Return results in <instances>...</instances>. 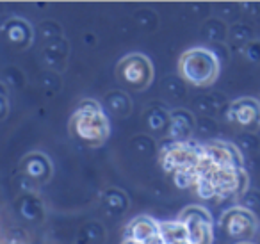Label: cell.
Returning a JSON list of instances; mask_svg holds the SVG:
<instances>
[{"label": "cell", "instance_id": "cell-12", "mask_svg": "<svg viewBox=\"0 0 260 244\" xmlns=\"http://www.w3.org/2000/svg\"><path fill=\"white\" fill-rule=\"evenodd\" d=\"M102 200H104V205L112 212H125L128 208V196H126L123 191L119 189H107L104 194H102Z\"/></svg>", "mask_w": 260, "mask_h": 244}, {"label": "cell", "instance_id": "cell-14", "mask_svg": "<svg viewBox=\"0 0 260 244\" xmlns=\"http://www.w3.org/2000/svg\"><path fill=\"white\" fill-rule=\"evenodd\" d=\"M194 191L200 198H203V200H212V198L216 196V191H214L212 184H210L205 176H200V178L196 180Z\"/></svg>", "mask_w": 260, "mask_h": 244}, {"label": "cell", "instance_id": "cell-4", "mask_svg": "<svg viewBox=\"0 0 260 244\" xmlns=\"http://www.w3.org/2000/svg\"><path fill=\"white\" fill-rule=\"evenodd\" d=\"M177 221L184 226L187 244H212V218L207 208L200 205L185 207Z\"/></svg>", "mask_w": 260, "mask_h": 244}, {"label": "cell", "instance_id": "cell-8", "mask_svg": "<svg viewBox=\"0 0 260 244\" xmlns=\"http://www.w3.org/2000/svg\"><path fill=\"white\" fill-rule=\"evenodd\" d=\"M228 118L244 132L260 130V100L251 97L237 98L228 107Z\"/></svg>", "mask_w": 260, "mask_h": 244}, {"label": "cell", "instance_id": "cell-1", "mask_svg": "<svg viewBox=\"0 0 260 244\" xmlns=\"http://www.w3.org/2000/svg\"><path fill=\"white\" fill-rule=\"evenodd\" d=\"M73 137L87 146H102L109 139V119L96 100H82L70 121Z\"/></svg>", "mask_w": 260, "mask_h": 244}, {"label": "cell", "instance_id": "cell-9", "mask_svg": "<svg viewBox=\"0 0 260 244\" xmlns=\"http://www.w3.org/2000/svg\"><path fill=\"white\" fill-rule=\"evenodd\" d=\"M203 155L210 166L216 168H230V169H244V159L237 146L224 141H214L203 146Z\"/></svg>", "mask_w": 260, "mask_h": 244}, {"label": "cell", "instance_id": "cell-10", "mask_svg": "<svg viewBox=\"0 0 260 244\" xmlns=\"http://www.w3.org/2000/svg\"><path fill=\"white\" fill-rule=\"evenodd\" d=\"M125 240L134 244H164L160 226L150 216H138L126 226Z\"/></svg>", "mask_w": 260, "mask_h": 244}, {"label": "cell", "instance_id": "cell-11", "mask_svg": "<svg viewBox=\"0 0 260 244\" xmlns=\"http://www.w3.org/2000/svg\"><path fill=\"white\" fill-rule=\"evenodd\" d=\"M194 129V119L184 109H175L170 114L168 123V132H170L173 143H187V137L191 136Z\"/></svg>", "mask_w": 260, "mask_h": 244}, {"label": "cell", "instance_id": "cell-3", "mask_svg": "<svg viewBox=\"0 0 260 244\" xmlns=\"http://www.w3.org/2000/svg\"><path fill=\"white\" fill-rule=\"evenodd\" d=\"M116 80L132 91H145L153 80V65L143 54H128L116 65Z\"/></svg>", "mask_w": 260, "mask_h": 244}, {"label": "cell", "instance_id": "cell-7", "mask_svg": "<svg viewBox=\"0 0 260 244\" xmlns=\"http://www.w3.org/2000/svg\"><path fill=\"white\" fill-rule=\"evenodd\" d=\"M200 176H205L212 184L216 196H232V194H241L246 189L248 175L244 169H230V168H216L210 166L207 161L205 171Z\"/></svg>", "mask_w": 260, "mask_h": 244}, {"label": "cell", "instance_id": "cell-6", "mask_svg": "<svg viewBox=\"0 0 260 244\" xmlns=\"http://www.w3.org/2000/svg\"><path fill=\"white\" fill-rule=\"evenodd\" d=\"M219 223L223 232L239 242H249L258 230V219L246 207H232L224 210Z\"/></svg>", "mask_w": 260, "mask_h": 244}, {"label": "cell", "instance_id": "cell-13", "mask_svg": "<svg viewBox=\"0 0 260 244\" xmlns=\"http://www.w3.org/2000/svg\"><path fill=\"white\" fill-rule=\"evenodd\" d=\"M107 104H109V109H111L116 116H123V118L128 116L130 109H132L128 95L123 93V91H111V93L107 95Z\"/></svg>", "mask_w": 260, "mask_h": 244}, {"label": "cell", "instance_id": "cell-15", "mask_svg": "<svg viewBox=\"0 0 260 244\" xmlns=\"http://www.w3.org/2000/svg\"><path fill=\"white\" fill-rule=\"evenodd\" d=\"M237 244H253V242H237Z\"/></svg>", "mask_w": 260, "mask_h": 244}, {"label": "cell", "instance_id": "cell-2", "mask_svg": "<svg viewBox=\"0 0 260 244\" xmlns=\"http://www.w3.org/2000/svg\"><path fill=\"white\" fill-rule=\"evenodd\" d=\"M178 73L191 86L209 87L217 80L221 73V66L212 50L205 47H194L180 55Z\"/></svg>", "mask_w": 260, "mask_h": 244}, {"label": "cell", "instance_id": "cell-5", "mask_svg": "<svg viewBox=\"0 0 260 244\" xmlns=\"http://www.w3.org/2000/svg\"><path fill=\"white\" fill-rule=\"evenodd\" d=\"M203 161V148L191 143H173L162 151L160 166L170 173L198 171Z\"/></svg>", "mask_w": 260, "mask_h": 244}]
</instances>
